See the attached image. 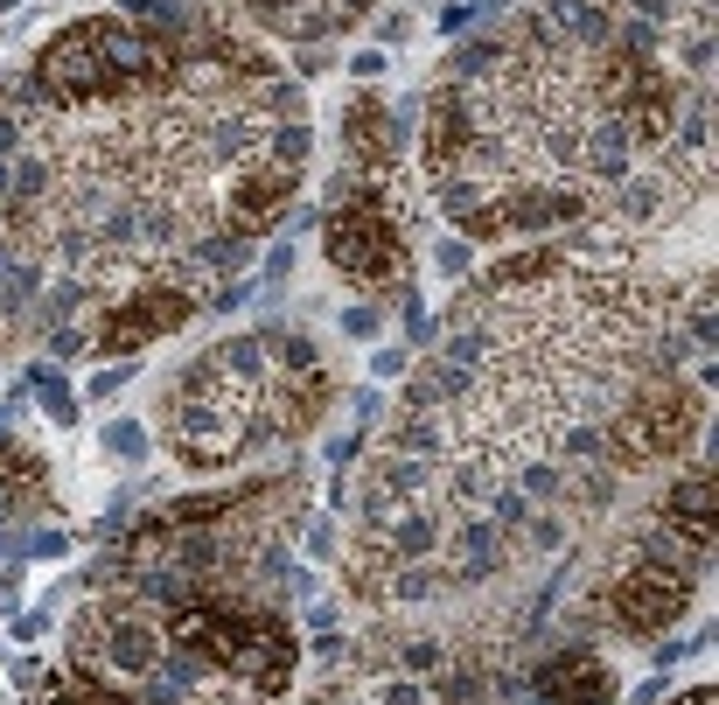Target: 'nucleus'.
Here are the masks:
<instances>
[{
    "label": "nucleus",
    "instance_id": "3",
    "mask_svg": "<svg viewBox=\"0 0 719 705\" xmlns=\"http://www.w3.org/2000/svg\"><path fill=\"white\" fill-rule=\"evenodd\" d=\"M524 692L545 705H615V670L600 664V650H587V635H573L524 670Z\"/></svg>",
    "mask_w": 719,
    "mask_h": 705
},
{
    "label": "nucleus",
    "instance_id": "5",
    "mask_svg": "<svg viewBox=\"0 0 719 705\" xmlns=\"http://www.w3.org/2000/svg\"><path fill=\"white\" fill-rule=\"evenodd\" d=\"M106 455L147 461V426H140V419H112V426H106Z\"/></svg>",
    "mask_w": 719,
    "mask_h": 705
},
{
    "label": "nucleus",
    "instance_id": "11",
    "mask_svg": "<svg viewBox=\"0 0 719 705\" xmlns=\"http://www.w3.org/2000/svg\"><path fill=\"white\" fill-rule=\"evenodd\" d=\"M371 371H377V378H398V371H406V349H377Z\"/></svg>",
    "mask_w": 719,
    "mask_h": 705
},
{
    "label": "nucleus",
    "instance_id": "13",
    "mask_svg": "<svg viewBox=\"0 0 719 705\" xmlns=\"http://www.w3.org/2000/svg\"><path fill=\"white\" fill-rule=\"evenodd\" d=\"M0 8H14V0H0Z\"/></svg>",
    "mask_w": 719,
    "mask_h": 705
},
{
    "label": "nucleus",
    "instance_id": "2",
    "mask_svg": "<svg viewBox=\"0 0 719 705\" xmlns=\"http://www.w3.org/2000/svg\"><path fill=\"white\" fill-rule=\"evenodd\" d=\"M706 573L698 566H671V559H649V552H615L608 573L594 580V622L629 635V643H657L671 622H684L698 601Z\"/></svg>",
    "mask_w": 719,
    "mask_h": 705
},
{
    "label": "nucleus",
    "instance_id": "8",
    "mask_svg": "<svg viewBox=\"0 0 719 705\" xmlns=\"http://www.w3.org/2000/svg\"><path fill=\"white\" fill-rule=\"evenodd\" d=\"M343 329H349V335H377V329H384V314L371 308V300H363V308H343Z\"/></svg>",
    "mask_w": 719,
    "mask_h": 705
},
{
    "label": "nucleus",
    "instance_id": "10",
    "mask_svg": "<svg viewBox=\"0 0 719 705\" xmlns=\"http://www.w3.org/2000/svg\"><path fill=\"white\" fill-rule=\"evenodd\" d=\"M384 71V49H357V57H349V77H377Z\"/></svg>",
    "mask_w": 719,
    "mask_h": 705
},
{
    "label": "nucleus",
    "instance_id": "12",
    "mask_svg": "<svg viewBox=\"0 0 719 705\" xmlns=\"http://www.w3.org/2000/svg\"><path fill=\"white\" fill-rule=\"evenodd\" d=\"M671 705H719V692H712V684H692V692H678Z\"/></svg>",
    "mask_w": 719,
    "mask_h": 705
},
{
    "label": "nucleus",
    "instance_id": "9",
    "mask_svg": "<svg viewBox=\"0 0 719 705\" xmlns=\"http://www.w3.org/2000/svg\"><path fill=\"white\" fill-rule=\"evenodd\" d=\"M42 629H49V608H28V615H14V635H22V643H36Z\"/></svg>",
    "mask_w": 719,
    "mask_h": 705
},
{
    "label": "nucleus",
    "instance_id": "4",
    "mask_svg": "<svg viewBox=\"0 0 719 705\" xmlns=\"http://www.w3.org/2000/svg\"><path fill=\"white\" fill-rule=\"evenodd\" d=\"M22 398H36L57 426H77V398H71V384H63L57 363H28V371H22Z\"/></svg>",
    "mask_w": 719,
    "mask_h": 705
},
{
    "label": "nucleus",
    "instance_id": "1",
    "mask_svg": "<svg viewBox=\"0 0 719 705\" xmlns=\"http://www.w3.org/2000/svg\"><path fill=\"white\" fill-rule=\"evenodd\" d=\"M336 378L322 349L287 322H265L252 335H224L216 349L189 357L161 392V447L189 475L245 468L252 455L294 447L322 426Z\"/></svg>",
    "mask_w": 719,
    "mask_h": 705
},
{
    "label": "nucleus",
    "instance_id": "7",
    "mask_svg": "<svg viewBox=\"0 0 719 705\" xmlns=\"http://www.w3.org/2000/svg\"><path fill=\"white\" fill-rule=\"evenodd\" d=\"M433 265H441V273H468V238H441V251H433Z\"/></svg>",
    "mask_w": 719,
    "mask_h": 705
},
{
    "label": "nucleus",
    "instance_id": "6",
    "mask_svg": "<svg viewBox=\"0 0 719 705\" xmlns=\"http://www.w3.org/2000/svg\"><path fill=\"white\" fill-rule=\"evenodd\" d=\"M133 371H140V357H126V363H120V371H98V378L85 384V398H112V392H120V384H126Z\"/></svg>",
    "mask_w": 719,
    "mask_h": 705
}]
</instances>
